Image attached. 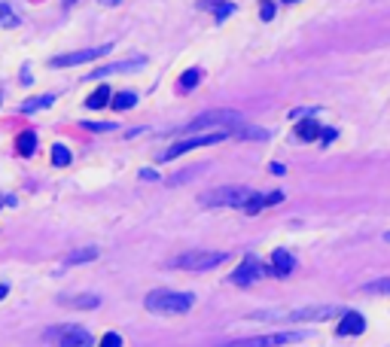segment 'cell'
<instances>
[{
  "mask_svg": "<svg viewBox=\"0 0 390 347\" xmlns=\"http://www.w3.org/2000/svg\"><path fill=\"white\" fill-rule=\"evenodd\" d=\"M302 332H263V335H247V338H229L220 347H281L290 341H299Z\"/></svg>",
  "mask_w": 390,
  "mask_h": 347,
  "instance_id": "obj_6",
  "label": "cell"
},
{
  "mask_svg": "<svg viewBox=\"0 0 390 347\" xmlns=\"http://www.w3.org/2000/svg\"><path fill=\"white\" fill-rule=\"evenodd\" d=\"M98 256H101V250H98V247H86V250H73L71 256L64 259V265H86V262L98 259Z\"/></svg>",
  "mask_w": 390,
  "mask_h": 347,
  "instance_id": "obj_18",
  "label": "cell"
},
{
  "mask_svg": "<svg viewBox=\"0 0 390 347\" xmlns=\"http://www.w3.org/2000/svg\"><path fill=\"white\" fill-rule=\"evenodd\" d=\"M363 292H369V296H387L390 292V277H378V281H369L363 287Z\"/></svg>",
  "mask_w": 390,
  "mask_h": 347,
  "instance_id": "obj_24",
  "label": "cell"
},
{
  "mask_svg": "<svg viewBox=\"0 0 390 347\" xmlns=\"http://www.w3.org/2000/svg\"><path fill=\"white\" fill-rule=\"evenodd\" d=\"M0 19H3V25L6 28H12V25H19V19L12 15V10H10V3H0Z\"/></svg>",
  "mask_w": 390,
  "mask_h": 347,
  "instance_id": "obj_26",
  "label": "cell"
},
{
  "mask_svg": "<svg viewBox=\"0 0 390 347\" xmlns=\"http://www.w3.org/2000/svg\"><path fill=\"white\" fill-rule=\"evenodd\" d=\"M113 49V43H101V46H91V49H80V52H67V55H55L49 61L52 67H71V64H86V61H98L101 55Z\"/></svg>",
  "mask_w": 390,
  "mask_h": 347,
  "instance_id": "obj_10",
  "label": "cell"
},
{
  "mask_svg": "<svg viewBox=\"0 0 390 347\" xmlns=\"http://www.w3.org/2000/svg\"><path fill=\"white\" fill-rule=\"evenodd\" d=\"M259 192L250 186H217L202 195L204 207H238V211H247L250 204L256 202Z\"/></svg>",
  "mask_w": 390,
  "mask_h": 347,
  "instance_id": "obj_2",
  "label": "cell"
},
{
  "mask_svg": "<svg viewBox=\"0 0 390 347\" xmlns=\"http://www.w3.org/2000/svg\"><path fill=\"white\" fill-rule=\"evenodd\" d=\"M259 15H263L265 21H269V19H274V3H265L263 10H259Z\"/></svg>",
  "mask_w": 390,
  "mask_h": 347,
  "instance_id": "obj_30",
  "label": "cell"
},
{
  "mask_svg": "<svg viewBox=\"0 0 390 347\" xmlns=\"http://www.w3.org/2000/svg\"><path fill=\"white\" fill-rule=\"evenodd\" d=\"M281 198H284V195H281V192H259V195H256V202L250 204V207H247V211H244V213H259V211H265V207L278 204Z\"/></svg>",
  "mask_w": 390,
  "mask_h": 347,
  "instance_id": "obj_17",
  "label": "cell"
},
{
  "mask_svg": "<svg viewBox=\"0 0 390 347\" xmlns=\"http://www.w3.org/2000/svg\"><path fill=\"white\" fill-rule=\"evenodd\" d=\"M82 128L86 131H113L116 122H82Z\"/></svg>",
  "mask_w": 390,
  "mask_h": 347,
  "instance_id": "obj_27",
  "label": "cell"
},
{
  "mask_svg": "<svg viewBox=\"0 0 390 347\" xmlns=\"http://www.w3.org/2000/svg\"><path fill=\"white\" fill-rule=\"evenodd\" d=\"M98 347H122V335H119V332H107Z\"/></svg>",
  "mask_w": 390,
  "mask_h": 347,
  "instance_id": "obj_28",
  "label": "cell"
},
{
  "mask_svg": "<svg viewBox=\"0 0 390 347\" xmlns=\"http://www.w3.org/2000/svg\"><path fill=\"white\" fill-rule=\"evenodd\" d=\"M143 308L150 314H162V317H180L195 308V292H177V290H152L143 299Z\"/></svg>",
  "mask_w": 390,
  "mask_h": 347,
  "instance_id": "obj_1",
  "label": "cell"
},
{
  "mask_svg": "<svg viewBox=\"0 0 390 347\" xmlns=\"http://www.w3.org/2000/svg\"><path fill=\"white\" fill-rule=\"evenodd\" d=\"M67 161H71V150H67V146H61V143L52 146V165H55V168H64Z\"/></svg>",
  "mask_w": 390,
  "mask_h": 347,
  "instance_id": "obj_25",
  "label": "cell"
},
{
  "mask_svg": "<svg viewBox=\"0 0 390 347\" xmlns=\"http://www.w3.org/2000/svg\"><path fill=\"white\" fill-rule=\"evenodd\" d=\"M269 274H274L272 265H265L259 256H247L232 274H229V283H235V287H250L254 281H259V277H269Z\"/></svg>",
  "mask_w": 390,
  "mask_h": 347,
  "instance_id": "obj_8",
  "label": "cell"
},
{
  "mask_svg": "<svg viewBox=\"0 0 390 347\" xmlns=\"http://www.w3.org/2000/svg\"><path fill=\"white\" fill-rule=\"evenodd\" d=\"M384 241H390V231H387V235H384Z\"/></svg>",
  "mask_w": 390,
  "mask_h": 347,
  "instance_id": "obj_33",
  "label": "cell"
},
{
  "mask_svg": "<svg viewBox=\"0 0 390 347\" xmlns=\"http://www.w3.org/2000/svg\"><path fill=\"white\" fill-rule=\"evenodd\" d=\"M241 113L235 110H208L202 116H195L193 122H186L183 131H204V128H213V131H235L241 128Z\"/></svg>",
  "mask_w": 390,
  "mask_h": 347,
  "instance_id": "obj_4",
  "label": "cell"
},
{
  "mask_svg": "<svg viewBox=\"0 0 390 347\" xmlns=\"http://www.w3.org/2000/svg\"><path fill=\"white\" fill-rule=\"evenodd\" d=\"M137 104V95L134 91H116V95H113V110H132V107Z\"/></svg>",
  "mask_w": 390,
  "mask_h": 347,
  "instance_id": "obj_22",
  "label": "cell"
},
{
  "mask_svg": "<svg viewBox=\"0 0 390 347\" xmlns=\"http://www.w3.org/2000/svg\"><path fill=\"white\" fill-rule=\"evenodd\" d=\"M217 10V19H226L229 12H235V3H223V6H213Z\"/></svg>",
  "mask_w": 390,
  "mask_h": 347,
  "instance_id": "obj_29",
  "label": "cell"
},
{
  "mask_svg": "<svg viewBox=\"0 0 390 347\" xmlns=\"http://www.w3.org/2000/svg\"><path fill=\"white\" fill-rule=\"evenodd\" d=\"M229 256L226 253H183V256L171 259V268H180V272H211V268L223 265Z\"/></svg>",
  "mask_w": 390,
  "mask_h": 347,
  "instance_id": "obj_7",
  "label": "cell"
},
{
  "mask_svg": "<svg viewBox=\"0 0 390 347\" xmlns=\"http://www.w3.org/2000/svg\"><path fill=\"white\" fill-rule=\"evenodd\" d=\"M223 141H232L229 137V131H208V134H198V137H186V141H177L174 146H168V150L159 156V161H171L183 156V152L189 150H198V146H213V143H223Z\"/></svg>",
  "mask_w": 390,
  "mask_h": 347,
  "instance_id": "obj_5",
  "label": "cell"
},
{
  "mask_svg": "<svg viewBox=\"0 0 390 347\" xmlns=\"http://www.w3.org/2000/svg\"><path fill=\"white\" fill-rule=\"evenodd\" d=\"M107 104H113V95H110V89H107V86H98V89L86 98V107H89V110H101V107H107Z\"/></svg>",
  "mask_w": 390,
  "mask_h": 347,
  "instance_id": "obj_16",
  "label": "cell"
},
{
  "mask_svg": "<svg viewBox=\"0 0 390 347\" xmlns=\"http://www.w3.org/2000/svg\"><path fill=\"white\" fill-rule=\"evenodd\" d=\"M269 265H272V272L278 274V277H287V274H293V268H296V259H293V253H287L284 247H278V250L272 253Z\"/></svg>",
  "mask_w": 390,
  "mask_h": 347,
  "instance_id": "obj_13",
  "label": "cell"
},
{
  "mask_svg": "<svg viewBox=\"0 0 390 347\" xmlns=\"http://www.w3.org/2000/svg\"><path fill=\"white\" fill-rule=\"evenodd\" d=\"M335 141V128H323V143H333Z\"/></svg>",
  "mask_w": 390,
  "mask_h": 347,
  "instance_id": "obj_32",
  "label": "cell"
},
{
  "mask_svg": "<svg viewBox=\"0 0 390 347\" xmlns=\"http://www.w3.org/2000/svg\"><path fill=\"white\" fill-rule=\"evenodd\" d=\"M52 104H55V95H37V98L21 104V113H37V110H46V107H52Z\"/></svg>",
  "mask_w": 390,
  "mask_h": 347,
  "instance_id": "obj_20",
  "label": "cell"
},
{
  "mask_svg": "<svg viewBox=\"0 0 390 347\" xmlns=\"http://www.w3.org/2000/svg\"><path fill=\"white\" fill-rule=\"evenodd\" d=\"M317 134H323V131H320V125H317V119H302L299 125H296V137H299L302 143H308V141H317Z\"/></svg>",
  "mask_w": 390,
  "mask_h": 347,
  "instance_id": "obj_15",
  "label": "cell"
},
{
  "mask_svg": "<svg viewBox=\"0 0 390 347\" xmlns=\"http://www.w3.org/2000/svg\"><path fill=\"white\" fill-rule=\"evenodd\" d=\"M15 150H19L21 156H34V150H37V134H34V131H25V134H19V141H15Z\"/></svg>",
  "mask_w": 390,
  "mask_h": 347,
  "instance_id": "obj_21",
  "label": "cell"
},
{
  "mask_svg": "<svg viewBox=\"0 0 390 347\" xmlns=\"http://www.w3.org/2000/svg\"><path fill=\"white\" fill-rule=\"evenodd\" d=\"M61 305H73V308H98L101 305V296L95 292H73V296H61Z\"/></svg>",
  "mask_w": 390,
  "mask_h": 347,
  "instance_id": "obj_14",
  "label": "cell"
},
{
  "mask_svg": "<svg viewBox=\"0 0 390 347\" xmlns=\"http://www.w3.org/2000/svg\"><path fill=\"white\" fill-rule=\"evenodd\" d=\"M141 64H147V61H143V58H132V61H116V64H104V67L89 71L86 80H104V76H113V73H128V71H137Z\"/></svg>",
  "mask_w": 390,
  "mask_h": 347,
  "instance_id": "obj_11",
  "label": "cell"
},
{
  "mask_svg": "<svg viewBox=\"0 0 390 347\" xmlns=\"http://www.w3.org/2000/svg\"><path fill=\"white\" fill-rule=\"evenodd\" d=\"M229 137H238V141H265V137H269V131H263V128H250V125H241V128L229 131Z\"/></svg>",
  "mask_w": 390,
  "mask_h": 347,
  "instance_id": "obj_19",
  "label": "cell"
},
{
  "mask_svg": "<svg viewBox=\"0 0 390 347\" xmlns=\"http://www.w3.org/2000/svg\"><path fill=\"white\" fill-rule=\"evenodd\" d=\"M46 338L58 341V347H95V338L82 326H64V329L58 326V329H52V332H46Z\"/></svg>",
  "mask_w": 390,
  "mask_h": 347,
  "instance_id": "obj_9",
  "label": "cell"
},
{
  "mask_svg": "<svg viewBox=\"0 0 390 347\" xmlns=\"http://www.w3.org/2000/svg\"><path fill=\"white\" fill-rule=\"evenodd\" d=\"M366 332V317L360 311H345L339 320V335H360Z\"/></svg>",
  "mask_w": 390,
  "mask_h": 347,
  "instance_id": "obj_12",
  "label": "cell"
},
{
  "mask_svg": "<svg viewBox=\"0 0 390 347\" xmlns=\"http://www.w3.org/2000/svg\"><path fill=\"white\" fill-rule=\"evenodd\" d=\"M141 180H159V174L152 171V168H143V171H141Z\"/></svg>",
  "mask_w": 390,
  "mask_h": 347,
  "instance_id": "obj_31",
  "label": "cell"
},
{
  "mask_svg": "<svg viewBox=\"0 0 390 347\" xmlns=\"http://www.w3.org/2000/svg\"><path fill=\"white\" fill-rule=\"evenodd\" d=\"M198 82H202V71H198V67H189V71L180 76L177 86H180V91H193V89L198 86Z\"/></svg>",
  "mask_w": 390,
  "mask_h": 347,
  "instance_id": "obj_23",
  "label": "cell"
},
{
  "mask_svg": "<svg viewBox=\"0 0 390 347\" xmlns=\"http://www.w3.org/2000/svg\"><path fill=\"white\" fill-rule=\"evenodd\" d=\"M342 314V308H335V305H323V308H290V311H256V314H250V320H287V323H293V320H330V317H339Z\"/></svg>",
  "mask_w": 390,
  "mask_h": 347,
  "instance_id": "obj_3",
  "label": "cell"
}]
</instances>
